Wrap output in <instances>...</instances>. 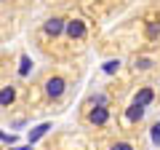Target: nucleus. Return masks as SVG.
I'll list each match as a JSON object with an SVG mask.
<instances>
[{"label": "nucleus", "instance_id": "obj_1", "mask_svg": "<svg viewBox=\"0 0 160 150\" xmlns=\"http://www.w3.org/2000/svg\"><path fill=\"white\" fill-rule=\"evenodd\" d=\"M112 104H109V97L107 94H96L91 97L86 104H83V121L93 129H104L109 121H112Z\"/></svg>", "mask_w": 160, "mask_h": 150}, {"label": "nucleus", "instance_id": "obj_3", "mask_svg": "<svg viewBox=\"0 0 160 150\" xmlns=\"http://www.w3.org/2000/svg\"><path fill=\"white\" fill-rule=\"evenodd\" d=\"M64 29H67V16H62V13L48 16L46 22H43V27H40V40L56 43V40L64 38ZM46 43H43V46H46Z\"/></svg>", "mask_w": 160, "mask_h": 150}, {"label": "nucleus", "instance_id": "obj_7", "mask_svg": "<svg viewBox=\"0 0 160 150\" xmlns=\"http://www.w3.org/2000/svg\"><path fill=\"white\" fill-rule=\"evenodd\" d=\"M131 102L142 104V107H149V104L155 102V88H152V86H139V91L133 94V99H131Z\"/></svg>", "mask_w": 160, "mask_h": 150}, {"label": "nucleus", "instance_id": "obj_4", "mask_svg": "<svg viewBox=\"0 0 160 150\" xmlns=\"http://www.w3.org/2000/svg\"><path fill=\"white\" fill-rule=\"evenodd\" d=\"M88 35V22L83 16H69L67 19V29H64V38H67V43H83Z\"/></svg>", "mask_w": 160, "mask_h": 150}, {"label": "nucleus", "instance_id": "obj_10", "mask_svg": "<svg viewBox=\"0 0 160 150\" xmlns=\"http://www.w3.org/2000/svg\"><path fill=\"white\" fill-rule=\"evenodd\" d=\"M46 131H48V123H43V126H38V131H32V134H29V139L35 142V139H38V137H43Z\"/></svg>", "mask_w": 160, "mask_h": 150}, {"label": "nucleus", "instance_id": "obj_11", "mask_svg": "<svg viewBox=\"0 0 160 150\" xmlns=\"http://www.w3.org/2000/svg\"><path fill=\"white\" fill-rule=\"evenodd\" d=\"M152 142L160 145V123H155V126H152Z\"/></svg>", "mask_w": 160, "mask_h": 150}, {"label": "nucleus", "instance_id": "obj_12", "mask_svg": "<svg viewBox=\"0 0 160 150\" xmlns=\"http://www.w3.org/2000/svg\"><path fill=\"white\" fill-rule=\"evenodd\" d=\"M6 3H11V0H0V6H6Z\"/></svg>", "mask_w": 160, "mask_h": 150}, {"label": "nucleus", "instance_id": "obj_5", "mask_svg": "<svg viewBox=\"0 0 160 150\" xmlns=\"http://www.w3.org/2000/svg\"><path fill=\"white\" fill-rule=\"evenodd\" d=\"M144 113H147V107H142V104H136V102H128V107H123L120 121H123V126L133 129V126H139V123H142Z\"/></svg>", "mask_w": 160, "mask_h": 150}, {"label": "nucleus", "instance_id": "obj_6", "mask_svg": "<svg viewBox=\"0 0 160 150\" xmlns=\"http://www.w3.org/2000/svg\"><path fill=\"white\" fill-rule=\"evenodd\" d=\"M133 72H149V70L158 67V59L149 56V54H139V56H133Z\"/></svg>", "mask_w": 160, "mask_h": 150}, {"label": "nucleus", "instance_id": "obj_2", "mask_svg": "<svg viewBox=\"0 0 160 150\" xmlns=\"http://www.w3.org/2000/svg\"><path fill=\"white\" fill-rule=\"evenodd\" d=\"M40 94H43V102L46 104H59L67 94V78L56 70H48L43 78H40Z\"/></svg>", "mask_w": 160, "mask_h": 150}, {"label": "nucleus", "instance_id": "obj_8", "mask_svg": "<svg viewBox=\"0 0 160 150\" xmlns=\"http://www.w3.org/2000/svg\"><path fill=\"white\" fill-rule=\"evenodd\" d=\"M16 97H19V88L13 86V83L3 86L0 88V107H11V104L16 102Z\"/></svg>", "mask_w": 160, "mask_h": 150}, {"label": "nucleus", "instance_id": "obj_9", "mask_svg": "<svg viewBox=\"0 0 160 150\" xmlns=\"http://www.w3.org/2000/svg\"><path fill=\"white\" fill-rule=\"evenodd\" d=\"M107 150H136V147H133V145L128 142V139H115V142L109 145Z\"/></svg>", "mask_w": 160, "mask_h": 150}]
</instances>
